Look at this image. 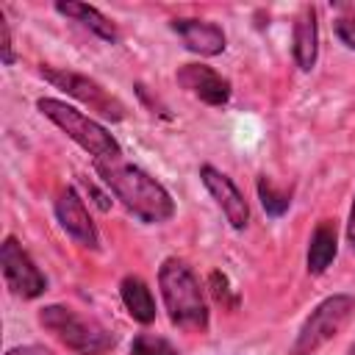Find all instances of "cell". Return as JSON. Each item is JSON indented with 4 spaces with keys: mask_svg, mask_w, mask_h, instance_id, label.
Instances as JSON below:
<instances>
[{
    "mask_svg": "<svg viewBox=\"0 0 355 355\" xmlns=\"http://www.w3.org/2000/svg\"><path fill=\"white\" fill-rule=\"evenodd\" d=\"M128 355H180L175 349L172 341H166L164 336H155V333H139L133 341H130V352Z\"/></svg>",
    "mask_w": 355,
    "mask_h": 355,
    "instance_id": "obj_17",
    "label": "cell"
},
{
    "mask_svg": "<svg viewBox=\"0 0 355 355\" xmlns=\"http://www.w3.org/2000/svg\"><path fill=\"white\" fill-rule=\"evenodd\" d=\"M36 108L42 116H47L58 130H64L78 147H83L94 161H116L122 155L119 141L89 114L78 111L75 105L55 100V97H39Z\"/></svg>",
    "mask_w": 355,
    "mask_h": 355,
    "instance_id": "obj_4",
    "label": "cell"
},
{
    "mask_svg": "<svg viewBox=\"0 0 355 355\" xmlns=\"http://www.w3.org/2000/svg\"><path fill=\"white\" fill-rule=\"evenodd\" d=\"M347 244H349V250L355 252V197H352V205H349V216H347Z\"/></svg>",
    "mask_w": 355,
    "mask_h": 355,
    "instance_id": "obj_20",
    "label": "cell"
},
{
    "mask_svg": "<svg viewBox=\"0 0 355 355\" xmlns=\"http://www.w3.org/2000/svg\"><path fill=\"white\" fill-rule=\"evenodd\" d=\"M55 219L58 225L64 227V233L78 241L80 247H89V250H97L100 247V233L94 227V219L83 202V197L72 189V186H64L58 194H55Z\"/></svg>",
    "mask_w": 355,
    "mask_h": 355,
    "instance_id": "obj_9",
    "label": "cell"
},
{
    "mask_svg": "<svg viewBox=\"0 0 355 355\" xmlns=\"http://www.w3.org/2000/svg\"><path fill=\"white\" fill-rule=\"evenodd\" d=\"M158 288L169 322L183 333H208L211 316L200 277L183 258H164L158 266Z\"/></svg>",
    "mask_w": 355,
    "mask_h": 355,
    "instance_id": "obj_2",
    "label": "cell"
},
{
    "mask_svg": "<svg viewBox=\"0 0 355 355\" xmlns=\"http://www.w3.org/2000/svg\"><path fill=\"white\" fill-rule=\"evenodd\" d=\"M338 252V230L333 219H322L316 222L311 239H308V255H305V266L308 275H324L327 266L333 263Z\"/></svg>",
    "mask_w": 355,
    "mask_h": 355,
    "instance_id": "obj_13",
    "label": "cell"
},
{
    "mask_svg": "<svg viewBox=\"0 0 355 355\" xmlns=\"http://www.w3.org/2000/svg\"><path fill=\"white\" fill-rule=\"evenodd\" d=\"M347 355H355V341H352V347H349V352Z\"/></svg>",
    "mask_w": 355,
    "mask_h": 355,
    "instance_id": "obj_22",
    "label": "cell"
},
{
    "mask_svg": "<svg viewBox=\"0 0 355 355\" xmlns=\"http://www.w3.org/2000/svg\"><path fill=\"white\" fill-rule=\"evenodd\" d=\"M119 297H122V305H125V311L130 313L133 322H139V324H153L155 322V297L139 275L122 277Z\"/></svg>",
    "mask_w": 355,
    "mask_h": 355,
    "instance_id": "obj_15",
    "label": "cell"
},
{
    "mask_svg": "<svg viewBox=\"0 0 355 355\" xmlns=\"http://www.w3.org/2000/svg\"><path fill=\"white\" fill-rule=\"evenodd\" d=\"M6 355H53V352H50V349H44V347L28 344V347H14V349H8Z\"/></svg>",
    "mask_w": 355,
    "mask_h": 355,
    "instance_id": "obj_21",
    "label": "cell"
},
{
    "mask_svg": "<svg viewBox=\"0 0 355 355\" xmlns=\"http://www.w3.org/2000/svg\"><path fill=\"white\" fill-rule=\"evenodd\" d=\"M61 17H69V19H75V22H80L89 33H94L97 39H103V42H108V44H116L119 42V31H116V25L100 11V8H94V6H89V3H72V0H67V3H55L53 6Z\"/></svg>",
    "mask_w": 355,
    "mask_h": 355,
    "instance_id": "obj_14",
    "label": "cell"
},
{
    "mask_svg": "<svg viewBox=\"0 0 355 355\" xmlns=\"http://www.w3.org/2000/svg\"><path fill=\"white\" fill-rule=\"evenodd\" d=\"M0 269H3V277H6V286L11 288V294H17L22 300H36L47 291V277L33 263V258L28 255V250L19 244L17 236L3 239V244H0Z\"/></svg>",
    "mask_w": 355,
    "mask_h": 355,
    "instance_id": "obj_7",
    "label": "cell"
},
{
    "mask_svg": "<svg viewBox=\"0 0 355 355\" xmlns=\"http://www.w3.org/2000/svg\"><path fill=\"white\" fill-rule=\"evenodd\" d=\"M100 180L111 189V194L144 225H164L175 216L172 194L141 166L116 161H97L94 164Z\"/></svg>",
    "mask_w": 355,
    "mask_h": 355,
    "instance_id": "obj_1",
    "label": "cell"
},
{
    "mask_svg": "<svg viewBox=\"0 0 355 355\" xmlns=\"http://www.w3.org/2000/svg\"><path fill=\"white\" fill-rule=\"evenodd\" d=\"M291 53L294 61L302 72H311L319 58V19L313 6H302L300 14L294 17V31H291Z\"/></svg>",
    "mask_w": 355,
    "mask_h": 355,
    "instance_id": "obj_12",
    "label": "cell"
},
{
    "mask_svg": "<svg viewBox=\"0 0 355 355\" xmlns=\"http://www.w3.org/2000/svg\"><path fill=\"white\" fill-rule=\"evenodd\" d=\"M175 80L180 89H186L189 94H194L205 105H225L233 94L230 80L208 64H183L175 72Z\"/></svg>",
    "mask_w": 355,
    "mask_h": 355,
    "instance_id": "obj_10",
    "label": "cell"
},
{
    "mask_svg": "<svg viewBox=\"0 0 355 355\" xmlns=\"http://www.w3.org/2000/svg\"><path fill=\"white\" fill-rule=\"evenodd\" d=\"M333 31H336L338 42H341L347 50H355V14H349V17H338L336 25H333Z\"/></svg>",
    "mask_w": 355,
    "mask_h": 355,
    "instance_id": "obj_19",
    "label": "cell"
},
{
    "mask_svg": "<svg viewBox=\"0 0 355 355\" xmlns=\"http://www.w3.org/2000/svg\"><path fill=\"white\" fill-rule=\"evenodd\" d=\"M200 180H202L205 191L214 197V202L219 205V211L227 219V225L233 230H244L247 222H250V205H247L241 189L233 183V178L225 175L222 169L211 166V164H202L200 166Z\"/></svg>",
    "mask_w": 355,
    "mask_h": 355,
    "instance_id": "obj_8",
    "label": "cell"
},
{
    "mask_svg": "<svg viewBox=\"0 0 355 355\" xmlns=\"http://www.w3.org/2000/svg\"><path fill=\"white\" fill-rule=\"evenodd\" d=\"M258 200H261V205H263V211L269 216H283L288 211V205H291V194L277 189L266 175L258 178Z\"/></svg>",
    "mask_w": 355,
    "mask_h": 355,
    "instance_id": "obj_16",
    "label": "cell"
},
{
    "mask_svg": "<svg viewBox=\"0 0 355 355\" xmlns=\"http://www.w3.org/2000/svg\"><path fill=\"white\" fill-rule=\"evenodd\" d=\"M169 28L180 36L183 47L197 55H219L227 47V36L216 22L194 19V17H178L169 22Z\"/></svg>",
    "mask_w": 355,
    "mask_h": 355,
    "instance_id": "obj_11",
    "label": "cell"
},
{
    "mask_svg": "<svg viewBox=\"0 0 355 355\" xmlns=\"http://www.w3.org/2000/svg\"><path fill=\"white\" fill-rule=\"evenodd\" d=\"M39 324L75 355H105L116 344L105 324L58 302L39 308Z\"/></svg>",
    "mask_w": 355,
    "mask_h": 355,
    "instance_id": "obj_3",
    "label": "cell"
},
{
    "mask_svg": "<svg viewBox=\"0 0 355 355\" xmlns=\"http://www.w3.org/2000/svg\"><path fill=\"white\" fill-rule=\"evenodd\" d=\"M0 61L6 67H11L17 61V55H14V39H11V22L6 19L3 11H0Z\"/></svg>",
    "mask_w": 355,
    "mask_h": 355,
    "instance_id": "obj_18",
    "label": "cell"
},
{
    "mask_svg": "<svg viewBox=\"0 0 355 355\" xmlns=\"http://www.w3.org/2000/svg\"><path fill=\"white\" fill-rule=\"evenodd\" d=\"M39 75H42L47 83H53L55 89L67 92L69 97H75V100H80L83 105H89L92 111H97L100 116H105V119H111V122L125 119V105H122L108 89H103L94 78L80 75V72L67 69V67H44V64L39 67Z\"/></svg>",
    "mask_w": 355,
    "mask_h": 355,
    "instance_id": "obj_6",
    "label": "cell"
},
{
    "mask_svg": "<svg viewBox=\"0 0 355 355\" xmlns=\"http://www.w3.org/2000/svg\"><path fill=\"white\" fill-rule=\"evenodd\" d=\"M355 316V297L352 294H330L324 297L300 324L288 355H316L327 341H333L344 324Z\"/></svg>",
    "mask_w": 355,
    "mask_h": 355,
    "instance_id": "obj_5",
    "label": "cell"
}]
</instances>
